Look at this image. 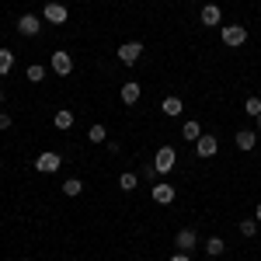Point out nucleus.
<instances>
[{
  "label": "nucleus",
  "instance_id": "obj_1",
  "mask_svg": "<svg viewBox=\"0 0 261 261\" xmlns=\"http://www.w3.org/2000/svg\"><path fill=\"white\" fill-rule=\"evenodd\" d=\"M174 167H178V150L174 146H161L157 157H153V171L157 174H171Z\"/></svg>",
  "mask_w": 261,
  "mask_h": 261
},
{
  "label": "nucleus",
  "instance_id": "obj_2",
  "mask_svg": "<svg viewBox=\"0 0 261 261\" xmlns=\"http://www.w3.org/2000/svg\"><path fill=\"white\" fill-rule=\"evenodd\" d=\"M49 66H53V73H56V77H70V73H73V56H70L66 49H53Z\"/></svg>",
  "mask_w": 261,
  "mask_h": 261
},
{
  "label": "nucleus",
  "instance_id": "obj_3",
  "mask_svg": "<svg viewBox=\"0 0 261 261\" xmlns=\"http://www.w3.org/2000/svg\"><path fill=\"white\" fill-rule=\"evenodd\" d=\"M220 39H223V45H230V49H241L244 42H247V28H244V24H223Z\"/></svg>",
  "mask_w": 261,
  "mask_h": 261
},
{
  "label": "nucleus",
  "instance_id": "obj_4",
  "mask_svg": "<svg viewBox=\"0 0 261 261\" xmlns=\"http://www.w3.org/2000/svg\"><path fill=\"white\" fill-rule=\"evenodd\" d=\"M60 167H63V157L56 150H42L39 157H35V171H39V174H56Z\"/></svg>",
  "mask_w": 261,
  "mask_h": 261
},
{
  "label": "nucleus",
  "instance_id": "obj_5",
  "mask_svg": "<svg viewBox=\"0 0 261 261\" xmlns=\"http://www.w3.org/2000/svg\"><path fill=\"white\" fill-rule=\"evenodd\" d=\"M66 18H70V11H66V4H60V0H49L42 7V21H49V24H66Z\"/></svg>",
  "mask_w": 261,
  "mask_h": 261
},
{
  "label": "nucleus",
  "instance_id": "obj_6",
  "mask_svg": "<svg viewBox=\"0 0 261 261\" xmlns=\"http://www.w3.org/2000/svg\"><path fill=\"white\" fill-rule=\"evenodd\" d=\"M143 56V42H122L119 45V63L122 66H136Z\"/></svg>",
  "mask_w": 261,
  "mask_h": 261
},
{
  "label": "nucleus",
  "instance_id": "obj_7",
  "mask_svg": "<svg viewBox=\"0 0 261 261\" xmlns=\"http://www.w3.org/2000/svg\"><path fill=\"white\" fill-rule=\"evenodd\" d=\"M216 150H220V140H216L213 133H202L199 140H195V153H199L202 161H209V157H216Z\"/></svg>",
  "mask_w": 261,
  "mask_h": 261
},
{
  "label": "nucleus",
  "instance_id": "obj_8",
  "mask_svg": "<svg viewBox=\"0 0 261 261\" xmlns=\"http://www.w3.org/2000/svg\"><path fill=\"white\" fill-rule=\"evenodd\" d=\"M150 199L157 202V205H171V202L178 199V188H174V185H167V181H161V185H153V188H150Z\"/></svg>",
  "mask_w": 261,
  "mask_h": 261
},
{
  "label": "nucleus",
  "instance_id": "obj_9",
  "mask_svg": "<svg viewBox=\"0 0 261 261\" xmlns=\"http://www.w3.org/2000/svg\"><path fill=\"white\" fill-rule=\"evenodd\" d=\"M18 32L24 35V39H35V35L42 32V18L39 14H21L18 18Z\"/></svg>",
  "mask_w": 261,
  "mask_h": 261
},
{
  "label": "nucleus",
  "instance_id": "obj_10",
  "mask_svg": "<svg viewBox=\"0 0 261 261\" xmlns=\"http://www.w3.org/2000/svg\"><path fill=\"white\" fill-rule=\"evenodd\" d=\"M233 143H237V150L251 153V150L258 146V129H237V133H233Z\"/></svg>",
  "mask_w": 261,
  "mask_h": 261
},
{
  "label": "nucleus",
  "instance_id": "obj_11",
  "mask_svg": "<svg viewBox=\"0 0 261 261\" xmlns=\"http://www.w3.org/2000/svg\"><path fill=\"white\" fill-rule=\"evenodd\" d=\"M174 244H178V251H192V247H199V233L192 230V226H185V230H178V237H174Z\"/></svg>",
  "mask_w": 261,
  "mask_h": 261
},
{
  "label": "nucleus",
  "instance_id": "obj_12",
  "mask_svg": "<svg viewBox=\"0 0 261 261\" xmlns=\"http://www.w3.org/2000/svg\"><path fill=\"white\" fill-rule=\"evenodd\" d=\"M199 18H202V24H205V28H216V24H223V11H220V4H205Z\"/></svg>",
  "mask_w": 261,
  "mask_h": 261
},
{
  "label": "nucleus",
  "instance_id": "obj_13",
  "mask_svg": "<svg viewBox=\"0 0 261 261\" xmlns=\"http://www.w3.org/2000/svg\"><path fill=\"white\" fill-rule=\"evenodd\" d=\"M161 112H164V115H171V119H178L181 112H185V101H181L178 94H167V98L161 101Z\"/></svg>",
  "mask_w": 261,
  "mask_h": 261
},
{
  "label": "nucleus",
  "instance_id": "obj_14",
  "mask_svg": "<svg viewBox=\"0 0 261 261\" xmlns=\"http://www.w3.org/2000/svg\"><path fill=\"white\" fill-rule=\"evenodd\" d=\"M140 94H143V87L136 81H125V84H122V105H136Z\"/></svg>",
  "mask_w": 261,
  "mask_h": 261
},
{
  "label": "nucleus",
  "instance_id": "obj_15",
  "mask_svg": "<svg viewBox=\"0 0 261 261\" xmlns=\"http://www.w3.org/2000/svg\"><path fill=\"white\" fill-rule=\"evenodd\" d=\"M73 112H70V108H60V112H56V115H53V125H56V129H63V133H66V129H73Z\"/></svg>",
  "mask_w": 261,
  "mask_h": 261
},
{
  "label": "nucleus",
  "instance_id": "obj_16",
  "mask_svg": "<svg viewBox=\"0 0 261 261\" xmlns=\"http://www.w3.org/2000/svg\"><path fill=\"white\" fill-rule=\"evenodd\" d=\"M60 188H63V195H66V199H77V195L84 192V181L81 178H66Z\"/></svg>",
  "mask_w": 261,
  "mask_h": 261
},
{
  "label": "nucleus",
  "instance_id": "obj_17",
  "mask_svg": "<svg viewBox=\"0 0 261 261\" xmlns=\"http://www.w3.org/2000/svg\"><path fill=\"white\" fill-rule=\"evenodd\" d=\"M181 136H185V140H188V143H195V140H199V136H202V125H199V122H195V119H188V122H185V125H181Z\"/></svg>",
  "mask_w": 261,
  "mask_h": 261
},
{
  "label": "nucleus",
  "instance_id": "obj_18",
  "mask_svg": "<svg viewBox=\"0 0 261 261\" xmlns=\"http://www.w3.org/2000/svg\"><path fill=\"white\" fill-rule=\"evenodd\" d=\"M223 251H226V241H223V237H209V241H205V254H209V258H220Z\"/></svg>",
  "mask_w": 261,
  "mask_h": 261
},
{
  "label": "nucleus",
  "instance_id": "obj_19",
  "mask_svg": "<svg viewBox=\"0 0 261 261\" xmlns=\"http://www.w3.org/2000/svg\"><path fill=\"white\" fill-rule=\"evenodd\" d=\"M87 140L91 143H108V129H105L101 122H94V125L87 129Z\"/></svg>",
  "mask_w": 261,
  "mask_h": 261
},
{
  "label": "nucleus",
  "instance_id": "obj_20",
  "mask_svg": "<svg viewBox=\"0 0 261 261\" xmlns=\"http://www.w3.org/2000/svg\"><path fill=\"white\" fill-rule=\"evenodd\" d=\"M14 70V53L11 49H0V77H7Z\"/></svg>",
  "mask_w": 261,
  "mask_h": 261
},
{
  "label": "nucleus",
  "instance_id": "obj_21",
  "mask_svg": "<svg viewBox=\"0 0 261 261\" xmlns=\"http://www.w3.org/2000/svg\"><path fill=\"white\" fill-rule=\"evenodd\" d=\"M24 77H28L32 84H42L45 81V66H42V63H32V66L24 70Z\"/></svg>",
  "mask_w": 261,
  "mask_h": 261
},
{
  "label": "nucleus",
  "instance_id": "obj_22",
  "mask_svg": "<svg viewBox=\"0 0 261 261\" xmlns=\"http://www.w3.org/2000/svg\"><path fill=\"white\" fill-rule=\"evenodd\" d=\"M136 185H140V178H136L133 171H122V174H119V188H122V192H133Z\"/></svg>",
  "mask_w": 261,
  "mask_h": 261
},
{
  "label": "nucleus",
  "instance_id": "obj_23",
  "mask_svg": "<svg viewBox=\"0 0 261 261\" xmlns=\"http://www.w3.org/2000/svg\"><path fill=\"white\" fill-rule=\"evenodd\" d=\"M244 112H247L251 119H258V115H261V98H258V94H251V98L244 101Z\"/></svg>",
  "mask_w": 261,
  "mask_h": 261
},
{
  "label": "nucleus",
  "instance_id": "obj_24",
  "mask_svg": "<svg viewBox=\"0 0 261 261\" xmlns=\"http://www.w3.org/2000/svg\"><path fill=\"white\" fill-rule=\"evenodd\" d=\"M258 233V220L251 216V220H241V237H254Z\"/></svg>",
  "mask_w": 261,
  "mask_h": 261
},
{
  "label": "nucleus",
  "instance_id": "obj_25",
  "mask_svg": "<svg viewBox=\"0 0 261 261\" xmlns=\"http://www.w3.org/2000/svg\"><path fill=\"white\" fill-rule=\"evenodd\" d=\"M0 129H11V115L7 112H0Z\"/></svg>",
  "mask_w": 261,
  "mask_h": 261
},
{
  "label": "nucleus",
  "instance_id": "obj_26",
  "mask_svg": "<svg viewBox=\"0 0 261 261\" xmlns=\"http://www.w3.org/2000/svg\"><path fill=\"white\" fill-rule=\"evenodd\" d=\"M171 261H192V258H188L185 251H174V254H171Z\"/></svg>",
  "mask_w": 261,
  "mask_h": 261
},
{
  "label": "nucleus",
  "instance_id": "obj_27",
  "mask_svg": "<svg viewBox=\"0 0 261 261\" xmlns=\"http://www.w3.org/2000/svg\"><path fill=\"white\" fill-rule=\"evenodd\" d=\"M254 220H258V223H261V202H258V209H254Z\"/></svg>",
  "mask_w": 261,
  "mask_h": 261
},
{
  "label": "nucleus",
  "instance_id": "obj_28",
  "mask_svg": "<svg viewBox=\"0 0 261 261\" xmlns=\"http://www.w3.org/2000/svg\"><path fill=\"white\" fill-rule=\"evenodd\" d=\"M254 122H258V133H261V115H258V119H254Z\"/></svg>",
  "mask_w": 261,
  "mask_h": 261
},
{
  "label": "nucleus",
  "instance_id": "obj_29",
  "mask_svg": "<svg viewBox=\"0 0 261 261\" xmlns=\"http://www.w3.org/2000/svg\"><path fill=\"white\" fill-rule=\"evenodd\" d=\"M0 105H4V91H0Z\"/></svg>",
  "mask_w": 261,
  "mask_h": 261
}]
</instances>
